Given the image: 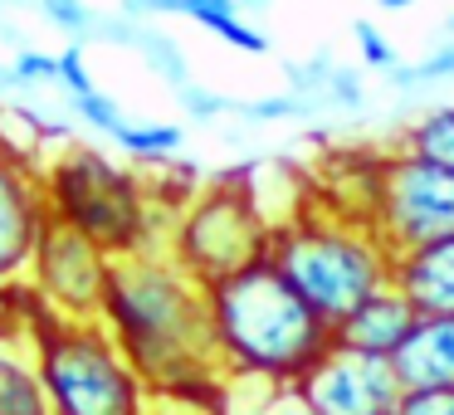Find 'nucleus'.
Returning a JSON list of instances; mask_svg holds the SVG:
<instances>
[{
  "label": "nucleus",
  "instance_id": "nucleus-1",
  "mask_svg": "<svg viewBox=\"0 0 454 415\" xmlns=\"http://www.w3.org/2000/svg\"><path fill=\"white\" fill-rule=\"evenodd\" d=\"M98 323L122 347L152 401L191 405L206 415L235 411V381L220 366L210 327V294L167 249L113 264Z\"/></svg>",
  "mask_w": 454,
  "mask_h": 415
},
{
  "label": "nucleus",
  "instance_id": "nucleus-2",
  "mask_svg": "<svg viewBox=\"0 0 454 415\" xmlns=\"http://www.w3.org/2000/svg\"><path fill=\"white\" fill-rule=\"evenodd\" d=\"M206 294L220 366L235 386H298L333 347V327L294 294L269 254Z\"/></svg>",
  "mask_w": 454,
  "mask_h": 415
},
{
  "label": "nucleus",
  "instance_id": "nucleus-3",
  "mask_svg": "<svg viewBox=\"0 0 454 415\" xmlns=\"http://www.w3.org/2000/svg\"><path fill=\"white\" fill-rule=\"evenodd\" d=\"M269 259L327 327H337L362 298L391 284V249L381 245V235L362 215L317 200L274 220Z\"/></svg>",
  "mask_w": 454,
  "mask_h": 415
},
{
  "label": "nucleus",
  "instance_id": "nucleus-4",
  "mask_svg": "<svg viewBox=\"0 0 454 415\" xmlns=\"http://www.w3.org/2000/svg\"><path fill=\"white\" fill-rule=\"evenodd\" d=\"M40 181L44 200H50V220L74 225L113 259L147 254L167 239L171 215L157 206L152 181L137 176V167L113 161L108 152L89 147V142H69L54 157H44Z\"/></svg>",
  "mask_w": 454,
  "mask_h": 415
},
{
  "label": "nucleus",
  "instance_id": "nucleus-5",
  "mask_svg": "<svg viewBox=\"0 0 454 415\" xmlns=\"http://www.w3.org/2000/svg\"><path fill=\"white\" fill-rule=\"evenodd\" d=\"M50 415H147L152 395L98 317H44L30 333Z\"/></svg>",
  "mask_w": 454,
  "mask_h": 415
},
{
  "label": "nucleus",
  "instance_id": "nucleus-6",
  "mask_svg": "<svg viewBox=\"0 0 454 415\" xmlns=\"http://www.w3.org/2000/svg\"><path fill=\"white\" fill-rule=\"evenodd\" d=\"M274 239V215L249 186V171H225V176L206 181L186 206L171 215L167 225V249L196 284H220V278L239 274L245 264L269 254Z\"/></svg>",
  "mask_w": 454,
  "mask_h": 415
},
{
  "label": "nucleus",
  "instance_id": "nucleus-7",
  "mask_svg": "<svg viewBox=\"0 0 454 415\" xmlns=\"http://www.w3.org/2000/svg\"><path fill=\"white\" fill-rule=\"evenodd\" d=\"M362 220L381 235V245L391 254L430 245V239H450L454 235V171L434 167L425 157H411L401 147L376 152Z\"/></svg>",
  "mask_w": 454,
  "mask_h": 415
},
{
  "label": "nucleus",
  "instance_id": "nucleus-8",
  "mask_svg": "<svg viewBox=\"0 0 454 415\" xmlns=\"http://www.w3.org/2000/svg\"><path fill=\"white\" fill-rule=\"evenodd\" d=\"M118 259L103 245H93L89 235H79L74 225L50 220L35 245V259L25 269V278L35 284V294L44 298L54 317H98L103 298H108V278Z\"/></svg>",
  "mask_w": 454,
  "mask_h": 415
},
{
  "label": "nucleus",
  "instance_id": "nucleus-9",
  "mask_svg": "<svg viewBox=\"0 0 454 415\" xmlns=\"http://www.w3.org/2000/svg\"><path fill=\"white\" fill-rule=\"evenodd\" d=\"M294 391L313 405V415H391L401 401L391 362L342 352V347H327Z\"/></svg>",
  "mask_w": 454,
  "mask_h": 415
},
{
  "label": "nucleus",
  "instance_id": "nucleus-10",
  "mask_svg": "<svg viewBox=\"0 0 454 415\" xmlns=\"http://www.w3.org/2000/svg\"><path fill=\"white\" fill-rule=\"evenodd\" d=\"M44 225H50V200H44L40 161L0 142V284L25 278Z\"/></svg>",
  "mask_w": 454,
  "mask_h": 415
},
{
  "label": "nucleus",
  "instance_id": "nucleus-11",
  "mask_svg": "<svg viewBox=\"0 0 454 415\" xmlns=\"http://www.w3.org/2000/svg\"><path fill=\"white\" fill-rule=\"evenodd\" d=\"M391 288L411 303L415 317L454 313V235L391 254Z\"/></svg>",
  "mask_w": 454,
  "mask_h": 415
},
{
  "label": "nucleus",
  "instance_id": "nucleus-12",
  "mask_svg": "<svg viewBox=\"0 0 454 415\" xmlns=\"http://www.w3.org/2000/svg\"><path fill=\"white\" fill-rule=\"evenodd\" d=\"M411 327H415L411 303H405V298L386 284V288H376L372 298H362V303H356L352 313L333 327V347L391 362V356L401 352V342L411 337Z\"/></svg>",
  "mask_w": 454,
  "mask_h": 415
},
{
  "label": "nucleus",
  "instance_id": "nucleus-13",
  "mask_svg": "<svg viewBox=\"0 0 454 415\" xmlns=\"http://www.w3.org/2000/svg\"><path fill=\"white\" fill-rule=\"evenodd\" d=\"M401 391H434L454 386V313L440 317H415L411 337L391 356Z\"/></svg>",
  "mask_w": 454,
  "mask_h": 415
},
{
  "label": "nucleus",
  "instance_id": "nucleus-14",
  "mask_svg": "<svg viewBox=\"0 0 454 415\" xmlns=\"http://www.w3.org/2000/svg\"><path fill=\"white\" fill-rule=\"evenodd\" d=\"M0 415H50L30 337H5L0 342Z\"/></svg>",
  "mask_w": 454,
  "mask_h": 415
},
{
  "label": "nucleus",
  "instance_id": "nucleus-15",
  "mask_svg": "<svg viewBox=\"0 0 454 415\" xmlns=\"http://www.w3.org/2000/svg\"><path fill=\"white\" fill-rule=\"evenodd\" d=\"M395 147L411 152V157H425V161H434V167H450L454 171V103L430 108V113H420L415 122H405L401 137H395Z\"/></svg>",
  "mask_w": 454,
  "mask_h": 415
},
{
  "label": "nucleus",
  "instance_id": "nucleus-16",
  "mask_svg": "<svg viewBox=\"0 0 454 415\" xmlns=\"http://www.w3.org/2000/svg\"><path fill=\"white\" fill-rule=\"evenodd\" d=\"M113 142H118V152L132 161V167H147V161H152V167H161V161H171L181 152L186 132H181L176 122H157V118H152V122H132L128 118V128H122Z\"/></svg>",
  "mask_w": 454,
  "mask_h": 415
},
{
  "label": "nucleus",
  "instance_id": "nucleus-17",
  "mask_svg": "<svg viewBox=\"0 0 454 415\" xmlns=\"http://www.w3.org/2000/svg\"><path fill=\"white\" fill-rule=\"evenodd\" d=\"M128 44H132V50H137L142 59H147L152 69H157L161 79H167V83H176V89H186V83H191V79H186V59L176 54V44H171L167 35H157V30H142V25H137Z\"/></svg>",
  "mask_w": 454,
  "mask_h": 415
},
{
  "label": "nucleus",
  "instance_id": "nucleus-18",
  "mask_svg": "<svg viewBox=\"0 0 454 415\" xmlns=\"http://www.w3.org/2000/svg\"><path fill=\"white\" fill-rule=\"evenodd\" d=\"M69 108H74V118H79L83 128L103 132V137H118V132L128 128V113H122V108H118V98H108L103 89H93V93H79V98H69Z\"/></svg>",
  "mask_w": 454,
  "mask_h": 415
},
{
  "label": "nucleus",
  "instance_id": "nucleus-19",
  "mask_svg": "<svg viewBox=\"0 0 454 415\" xmlns=\"http://www.w3.org/2000/svg\"><path fill=\"white\" fill-rule=\"evenodd\" d=\"M35 5H40V15L54 25V30H64L79 44H89L93 30H98V11H89L83 0H35Z\"/></svg>",
  "mask_w": 454,
  "mask_h": 415
},
{
  "label": "nucleus",
  "instance_id": "nucleus-20",
  "mask_svg": "<svg viewBox=\"0 0 454 415\" xmlns=\"http://www.w3.org/2000/svg\"><path fill=\"white\" fill-rule=\"evenodd\" d=\"M395 74V83H434V79H454V40H440L430 54H425L415 69H391Z\"/></svg>",
  "mask_w": 454,
  "mask_h": 415
},
{
  "label": "nucleus",
  "instance_id": "nucleus-21",
  "mask_svg": "<svg viewBox=\"0 0 454 415\" xmlns=\"http://www.w3.org/2000/svg\"><path fill=\"white\" fill-rule=\"evenodd\" d=\"M59 89H64V98H79V93L98 89V83H93V74H89V59H83V44L79 40H69L59 50Z\"/></svg>",
  "mask_w": 454,
  "mask_h": 415
},
{
  "label": "nucleus",
  "instance_id": "nucleus-22",
  "mask_svg": "<svg viewBox=\"0 0 454 415\" xmlns=\"http://www.w3.org/2000/svg\"><path fill=\"white\" fill-rule=\"evenodd\" d=\"M15 83L25 89H40V83H59V54H44V50H20L11 64Z\"/></svg>",
  "mask_w": 454,
  "mask_h": 415
},
{
  "label": "nucleus",
  "instance_id": "nucleus-23",
  "mask_svg": "<svg viewBox=\"0 0 454 415\" xmlns=\"http://www.w3.org/2000/svg\"><path fill=\"white\" fill-rule=\"evenodd\" d=\"M391 415H454V386H434V391H401Z\"/></svg>",
  "mask_w": 454,
  "mask_h": 415
},
{
  "label": "nucleus",
  "instance_id": "nucleus-24",
  "mask_svg": "<svg viewBox=\"0 0 454 415\" xmlns=\"http://www.w3.org/2000/svg\"><path fill=\"white\" fill-rule=\"evenodd\" d=\"M245 415H313V405H308L294 386H264Z\"/></svg>",
  "mask_w": 454,
  "mask_h": 415
},
{
  "label": "nucleus",
  "instance_id": "nucleus-25",
  "mask_svg": "<svg viewBox=\"0 0 454 415\" xmlns=\"http://www.w3.org/2000/svg\"><path fill=\"white\" fill-rule=\"evenodd\" d=\"M352 35H356V50H362V64H372V69H395V50H391V40H386V35L376 30L372 20H356V25H352Z\"/></svg>",
  "mask_w": 454,
  "mask_h": 415
},
{
  "label": "nucleus",
  "instance_id": "nucleus-26",
  "mask_svg": "<svg viewBox=\"0 0 454 415\" xmlns=\"http://www.w3.org/2000/svg\"><path fill=\"white\" fill-rule=\"evenodd\" d=\"M215 40H225L230 50H239V54H269V40L254 30V25H245V15H235V20L220 25Z\"/></svg>",
  "mask_w": 454,
  "mask_h": 415
},
{
  "label": "nucleus",
  "instance_id": "nucleus-27",
  "mask_svg": "<svg viewBox=\"0 0 454 415\" xmlns=\"http://www.w3.org/2000/svg\"><path fill=\"white\" fill-rule=\"evenodd\" d=\"M176 93H181V108L196 113V118H215V113H225V108H230L225 98H215V93L196 89V83H186V89H176Z\"/></svg>",
  "mask_w": 454,
  "mask_h": 415
},
{
  "label": "nucleus",
  "instance_id": "nucleus-28",
  "mask_svg": "<svg viewBox=\"0 0 454 415\" xmlns=\"http://www.w3.org/2000/svg\"><path fill=\"white\" fill-rule=\"evenodd\" d=\"M147 415H206V411H191V405H167V401H152Z\"/></svg>",
  "mask_w": 454,
  "mask_h": 415
},
{
  "label": "nucleus",
  "instance_id": "nucleus-29",
  "mask_svg": "<svg viewBox=\"0 0 454 415\" xmlns=\"http://www.w3.org/2000/svg\"><path fill=\"white\" fill-rule=\"evenodd\" d=\"M5 337H20V327H15V317L5 313V298H0V342H5Z\"/></svg>",
  "mask_w": 454,
  "mask_h": 415
},
{
  "label": "nucleus",
  "instance_id": "nucleus-30",
  "mask_svg": "<svg viewBox=\"0 0 454 415\" xmlns=\"http://www.w3.org/2000/svg\"><path fill=\"white\" fill-rule=\"evenodd\" d=\"M381 11H405V5H415V0H376Z\"/></svg>",
  "mask_w": 454,
  "mask_h": 415
},
{
  "label": "nucleus",
  "instance_id": "nucleus-31",
  "mask_svg": "<svg viewBox=\"0 0 454 415\" xmlns=\"http://www.w3.org/2000/svg\"><path fill=\"white\" fill-rule=\"evenodd\" d=\"M254 5H264V0H254Z\"/></svg>",
  "mask_w": 454,
  "mask_h": 415
}]
</instances>
